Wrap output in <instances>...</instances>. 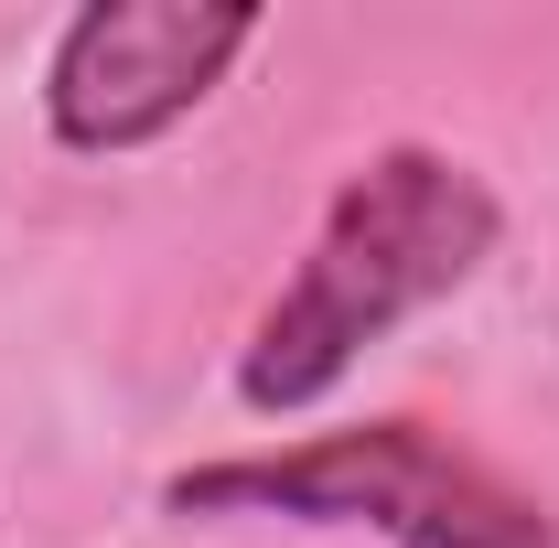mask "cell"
<instances>
[{
	"instance_id": "cell-3",
	"label": "cell",
	"mask_w": 559,
	"mask_h": 548,
	"mask_svg": "<svg viewBox=\"0 0 559 548\" xmlns=\"http://www.w3.org/2000/svg\"><path fill=\"white\" fill-rule=\"evenodd\" d=\"M248 33H259V11H237V0H97L55 44L44 119L66 151H140L205 108V86L248 55Z\"/></svg>"
},
{
	"instance_id": "cell-1",
	"label": "cell",
	"mask_w": 559,
	"mask_h": 548,
	"mask_svg": "<svg viewBox=\"0 0 559 548\" xmlns=\"http://www.w3.org/2000/svg\"><path fill=\"white\" fill-rule=\"evenodd\" d=\"M495 226L506 215H495L485 172H463L452 151H419V140L377 151L334 194L301 279L270 301V323L237 366V398L248 409H312L388 323H409L419 301H441L485 270Z\"/></svg>"
},
{
	"instance_id": "cell-2",
	"label": "cell",
	"mask_w": 559,
	"mask_h": 548,
	"mask_svg": "<svg viewBox=\"0 0 559 548\" xmlns=\"http://www.w3.org/2000/svg\"><path fill=\"white\" fill-rule=\"evenodd\" d=\"M173 516H301V527H377L399 548H559V516L538 495L452 452L419 419H377V430H334L312 452H248V463H194L162 484Z\"/></svg>"
}]
</instances>
